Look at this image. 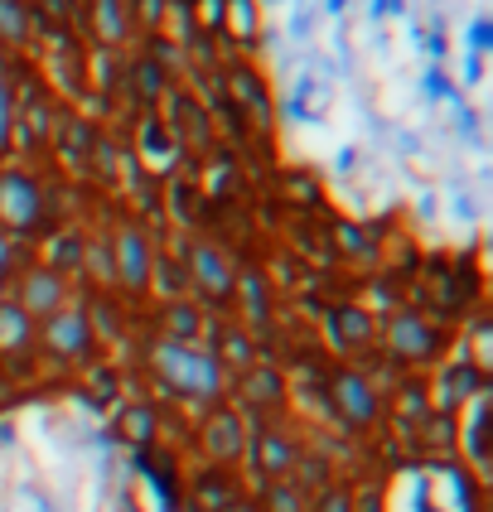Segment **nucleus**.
I'll list each match as a JSON object with an SVG mask.
<instances>
[{
	"label": "nucleus",
	"mask_w": 493,
	"mask_h": 512,
	"mask_svg": "<svg viewBox=\"0 0 493 512\" xmlns=\"http://www.w3.org/2000/svg\"><path fill=\"white\" fill-rule=\"evenodd\" d=\"M63 295H68L63 271H54V266H39V271H25L15 305H20L29 319H49L54 310H63Z\"/></svg>",
	"instance_id": "obj_4"
},
{
	"label": "nucleus",
	"mask_w": 493,
	"mask_h": 512,
	"mask_svg": "<svg viewBox=\"0 0 493 512\" xmlns=\"http://www.w3.org/2000/svg\"><path fill=\"white\" fill-rule=\"evenodd\" d=\"M165 329H170V343H194V339H199V310H194V305H179V300H170Z\"/></svg>",
	"instance_id": "obj_13"
},
{
	"label": "nucleus",
	"mask_w": 493,
	"mask_h": 512,
	"mask_svg": "<svg viewBox=\"0 0 493 512\" xmlns=\"http://www.w3.org/2000/svg\"><path fill=\"white\" fill-rule=\"evenodd\" d=\"M329 392H334V411L344 416L348 426H373L377 421V392L363 372H339Z\"/></svg>",
	"instance_id": "obj_5"
},
{
	"label": "nucleus",
	"mask_w": 493,
	"mask_h": 512,
	"mask_svg": "<svg viewBox=\"0 0 493 512\" xmlns=\"http://www.w3.org/2000/svg\"><path fill=\"white\" fill-rule=\"evenodd\" d=\"M257 469L266 474V479H281V474H290V469H295V445H290V440H281V435H261V440H257Z\"/></svg>",
	"instance_id": "obj_10"
},
{
	"label": "nucleus",
	"mask_w": 493,
	"mask_h": 512,
	"mask_svg": "<svg viewBox=\"0 0 493 512\" xmlns=\"http://www.w3.org/2000/svg\"><path fill=\"white\" fill-rule=\"evenodd\" d=\"M184 276L199 285L208 300H228L232 290H237V276H232L228 256L218 252V247H194V252H189V271H184Z\"/></svg>",
	"instance_id": "obj_6"
},
{
	"label": "nucleus",
	"mask_w": 493,
	"mask_h": 512,
	"mask_svg": "<svg viewBox=\"0 0 493 512\" xmlns=\"http://www.w3.org/2000/svg\"><path fill=\"white\" fill-rule=\"evenodd\" d=\"M0 218L15 228H29L39 218V189L25 174H0Z\"/></svg>",
	"instance_id": "obj_8"
},
{
	"label": "nucleus",
	"mask_w": 493,
	"mask_h": 512,
	"mask_svg": "<svg viewBox=\"0 0 493 512\" xmlns=\"http://www.w3.org/2000/svg\"><path fill=\"white\" fill-rule=\"evenodd\" d=\"M387 343H392V353L402 363H426V358H435V348H440V334H435L426 319H416V314H397L392 329H387Z\"/></svg>",
	"instance_id": "obj_7"
},
{
	"label": "nucleus",
	"mask_w": 493,
	"mask_h": 512,
	"mask_svg": "<svg viewBox=\"0 0 493 512\" xmlns=\"http://www.w3.org/2000/svg\"><path fill=\"white\" fill-rule=\"evenodd\" d=\"M83 266H92V276H97V281H107V276H116L112 247H102V242H83Z\"/></svg>",
	"instance_id": "obj_15"
},
{
	"label": "nucleus",
	"mask_w": 493,
	"mask_h": 512,
	"mask_svg": "<svg viewBox=\"0 0 493 512\" xmlns=\"http://www.w3.org/2000/svg\"><path fill=\"white\" fill-rule=\"evenodd\" d=\"M155 368H160V377H165L170 387H179L184 397H213V392L223 387V363L199 353L194 343L165 339L155 348Z\"/></svg>",
	"instance_id": "obj_1"
},
{
	"label": "nucleus",
	"mask_w": 493,
	"mask_h": 512,
	"mask_svg": "<svg viewBox=\"0 0 493 512\" xmlns=\"http://www.w3.org/2000/svg\"><path fill=\"white\" fill-rule=\"evenodd\" d=\"M112 261H116V281L126 285V290H145L150 276H155V252H150L145 232H136V228H126L116 237Z\"/></svg>",
	"instance_id": "obj_3"
},
{
	"label": "nucleus",
	"mask_w": 493,
	"mask_h": 512,
	"mask_svg": "<svg viewBox=\"0 0 493 512\" xmlns=\"http://www.w3.org/2000/svg\"><path fill=\"white\" fill-rule=\"evenodd\" d=\"M319 512H353V498L339 493V488H329V493L319 498Z\"/></svg>",
	"instance_id": "obj_17"
},
{
	"label": "nucleus",
	"mask_w": 493,
	"mask_h": 512,
	"mask_svg": "<svg viewBox=\"0 0 493 512\" xmlns=\"http://www.w3.org/2000/svg\"><path fill=\"white\" fill-rule=\"evenodd\" d=\"M44 348L54 358H87L92 353V324H87L83 310H54L44 319Z\"/></svg>",
	"instance_id": "obj_2"
},
{
	"label": "nucleus",
	"mask_w": 493,
	"mask_h": 512,
	"mask_svg": "<svg viewBox=\"0 0 493 512\" xmlns=\"http://www.w3.org/2000/svg\"><path fill=\"white\" fill-rule=\"evenodd\" d=\"M242 387H247V397L252 401H266V406H276V401L286 397V382H281V372L276 368H247Z\"/></svg>",
	"instance_id": "obj_12"
},
{
	"label": "nucleus",
	"mask_w": 493,
	"mask_h": 512,
	"mask_svg": "<svg viewBox=\"0 0 493 512\" xmlns=\"http://www.w3.org/2000/svg\"><path fill=\"white\" fill-rule=\"evenodd\" d=\"M116 430H121L126 440H150V435H155V411H150V406H126Z\"/></svg>",
	"instance_id": "obj_14"
},
{
	"label": "nucleus",
	"mask_w": 493,
	"mask_h": 512,
	"mask_svg": "<svg viewBox=\"0 0 493 512\" xmlns=\"http://www.w3.org/2000/svg\"><path fill=\"white\" fill-rule=\"evenodd\" d=\"M266 508H271V512H305V498H300V488L271 484V488H266Z\"/></svg>",
	"instance_id": "obj_16"
},
{
	"label": "nucleus",
	"mask_w": 493,
	"mask_h": 512,
	"mask_svg": "<svg viewBox=\"0 0 493 512\" xmlns=\"http://www.w3.org/2000/svg\"><path fill=\"white\" fill-rule=\"evenodd\" d=\"M203 445H208V455L213 459H237L247 450V435H242V421L223 411V416H213L208 421V435H203Z\"/></svg>",
	"instance_id": "obj_9"
},
{
	"label": "nucleus",
	"mask_w": 493,
	"mask_h": 512,
	"mask_svg": "<svg viewBox=\"0 0 493 512\" xmlns=\"http://www.w3.org/2000/svg\"><path fill=\"white\" fill-rule=\"evenodd\" d=\"M29 343V314L20 305H0V353H20Z\"/></svg>",
	"instance_id": "obj_11"
}]
</instances>
